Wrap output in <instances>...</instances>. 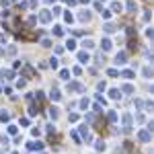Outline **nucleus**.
<instances>
[{
  "instance_id": "obj_1",
  "label": "nucleus",
  "mask_w": 154,
  "mask_h": 154,
  "mask_svg": "<svg viewBox=\"0 0 154 154\" xmlns=\"http://www.w3.org/2000/svg\"><path fill=\"white\" fill-rule=\"evenodd\" d=\"M29 148H31V150H41V148H43V144H41V142H31V144H29Z\"/></svg>"
},
{
  "instance_id": "obj_2",
  "label": "nucleus",
  "mask_w": 154,
  "mask_h": 154,
  "mask_svg": "<svg viewBox=\"0 0 154 154\" xmlns=\"http://www.w3.org/2000/svg\"><path fill=\"white\" fill-rule=\"evenodd\" d=\"M140 140L142 142H150V134L148 131H140Z\"/></svg>"
},
{
  "instance_id": "obj_3",
  "label": "nucleus",
  "mask_w": 154,
  "mask_h": 154,
  "mask_svg": "<svg viewBox=\"0 0 154 154\" xmlns=\"http://www.w3.org/2000/svg\"><path fill=\"white\" fill-rule=\"evenodd\" d=\"M50 113H52V117H54V119H58V115H60V109H58V107H52V109H50Z\"/></svg>"
},
{
  "instance_id": "obj_4",
  "label": "nucleus",
  "mask_w": 154,
  "mask_h": 154,
  "mask_svg": "<svg viewBox=\"0 0 154 154\" xmlns=\"http://www.w3.org/2000/svg\"><path fill=\"white\" fill-rule=\"evenodd\" d=\"M103 47L109 50V47H111V41H109V39H103Z\"/></svg>"
},
{
  "instance_id": "obj_5",
  "label": "nucleus",
  "mask_w": 154,
  "mask_h": 154,
  "mask_svg": "<svg viewBox=\"0 0 154 154\" xmlns=\"http://www.w3.org/2000/svg\"><path fill=\"white\" fill-rule=\"evenodd\" d=\"M52 99H54V101H60V93H58V91H52Z\"/></svg>"
},
{
  "instance_id": "obj_6",
  "label": "nucleus",
  "mask_w": 154,
  "mask_h": 154,
  "mask_svg": "<svg viewBox=\"0 0 154 154\" xmlns=\"http://www.w3.org/2000/svg\"><path fill=\"white\" fill-rule=\"evenodd\" d=\"M41 21H50V14H47V10H43V14H41Z\"/></svg>"
},
{
  "instance_id": "obj_7",
  "label": "nucleus",
  "mask_w": 154,
  "mask_h": 154,
  "mask_svg": "<svg viewBox=\"0 0 154 154\" xmlns=\"http://www.w3.org/2000/svg\"><path fill=\"white\" fill-rule=\"evenodd\" d=\"M8 134H16V125H8Z\"/></svg>"
},
{
  "instance_id": "obj_8",
  "label": "nucleus",
  "mask_w": 154,
  "mask_h": 154,
  "mask_svg": "<svg viewBox=\"0 0 154 154\" xmlns=\"http://www.w3.org/2000/svg\"><path fill=\"white\" fill-rule=\"evenodd\" d=\"M0 119H2V121H8V119H10V115H8V113H2V115H0Z\"/></svg>"
},
{
  "instance_id": "obj_9",
  "label": "nucleus",
  "mask_w": 154,
  "mask_h": 154,
  "mask_svg": "<svg viewBox=\"0 0 154 154\" xmlns=\"http://www.w3.org/2000/svg\"><path fill=\"white\" fill-rule=\"evenodd\" d=\"M111 97H113V99H119V91L113 89V91H111Z\"/></svg>"
},
{
  "instance_id": "obj_10",
  "label": "nucleus",
  "mask_w": 154,
  "mask_h": 154,
  "mask_svg": "<svg viewBox=\"0 0 154 154\" xmlns=\"http://www.w3.org/2000/svg\"><path fill=\"white\" fill-rule=\"evenodd\" d=\"M78 58H80V60H82V62H89V56H86V54H80V56H78Z\"/></svg>"
}]
</instances>
